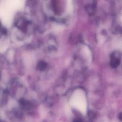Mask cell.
<instances>
[{
	"instance_id": "cell-1",
	"label": "cell",
	"mask_w": 122,
	"mask_h": 122,
	"mask_svg": "<svg viewBox=\"0 0 122 122\" xmlns=\"http://www.w3.org/2000/svg\"><path fill=\"white\" fill-rule=\"evenodd\" d=\"M82 122L81 120L80 119H77V118H76L74 120V122Z\"/></svg>"
},
{
	"instance_id": "cell-2",
	"label": "cell",
	"mask_w": 122,
	"mask_h": 122,
	"mask_svg": "<svg viewBox=\"0 0 122 122\" xmlns=\"http://www.w3.org/2000/svg\"><path fill=\"white\" fill-rule=\"evenodd\" d=\"M119 119H120V120H122V114H121V113H120L119 114Z\"/></svg>"
}]
</instances>
